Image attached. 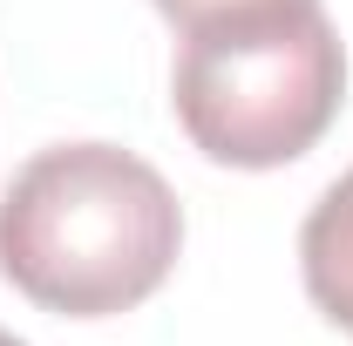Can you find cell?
I'll use <instances>...</instances> for the list:
<instances>
[{
    "mask_svg": "<svg viewBox=\"0 0 353 346\" xmlns=\"http://www.w3.org/2000/svg\"><path fill=\"white\" fill-rule=\"evenodd\" d=\"M347 102V48L319 0H272L183 34L176 130L224 170L299 163Z\"/></svg>",
    "mask_w": 353,
    "mask_h": 346,
    "instance_id": "7a4b0ae2",
    "label": "cell"
},
{
    "mask_svg": "<svg viewBox=\"0 0 353 346\" xmlns=\"http://www.w3.org/2000/svg\"><path fill=\"white\" fill-rule=\"evenodd\" d=\"M299 278L306 299L353 340V170L326 183V197L299 224Z\"/></svg>",
    "mask_w": 353,
    "mask_h": 346,
    "instance_id": "3957f363",
    "label": "cell"
},
{
    "mask_svg": "<svg viewBox=\"0 0 353 346\" xmlns=\"http://www.w3.org/2000/svg\"><path fill=\"white\" fill-rule=\"evenodd\" d=\"M170 28H204V21H224V14H245V7H272V0H150Z\"/></svg>",
    "mask_w": 353,
    "mask_h": 346,
    "instance_id": "277c9868",
    "label": "cell"
},
{
    "mask_svg": "<svg viewBox=\"0 0 353 346\" xmlns=\"http://www.w3.org/2000/svg\"><path fill=\"white\" fill-rule=\"evenodd\" d=\"M183 204L116 143H54L0 190V278L61 319H116L176 272Z\"/></svg>",
    "mask_w": 353,
    "mask_h": 346,
    "instance_id": "6da1fadb",
    "label": "cell"
},
{
    "mask_svg": "<svg viewBox=\"0 0 353 346\" xmlns=\"http://www.w3.org/2000/svg\"><path fill=\"white\" fill-rule=\"evenodd\" d=\"M0 346H28V340H14V333H0Z\"/></svg>",
    "mask_w": 353,
    "mask_h": 346,
    "instance_id": "5b68a950",
    "label": "cell"
}]
</instances>
